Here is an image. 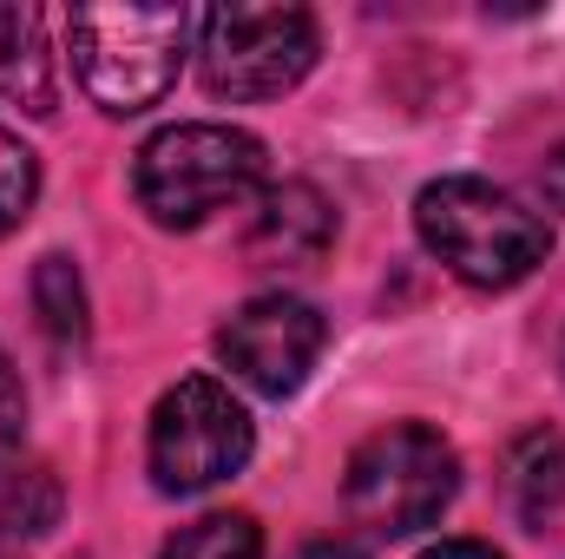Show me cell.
<instances>
[{
  "label": "cell",
  "instance_id": "1",
  "mask_svg": "<svg viewBox=\"0 0 565 559\" xmlns=\"http://www.w3.org/2000/svg\"><path fill=\"white\" fill-rule=\"evenodd\" d=\"M415 231H422L427 251L473 289H513L553 251V231L526 198H513L487 178H467V171L434 178L415 198Z\"/></svg>",
  "mask_w": 565,
  "mask_h": 559
},
{
  "label": "cell",
  "instance_id": "2",
  "mask_svg": "<svg viewBox=\"0 0 565 559\" xmlns=\"http://www.w3.org/2000/svg\"><path fill=\"white\" fill-rule=\"evenodd\" d=\"M66 33L86 99L106 113H145L178 80V60L191 46V13L151 0H86L73 7Z\"/></svg>",
  "mask_w": 565,
  "mask_h": 559
},
{
  "label": "cell",
  "instance_id": "3",
  "mask_svg": "<svg viewBox=\"0 0 565 559\" xmlns=\"http://www.w3.org/2000/svg\"><path fill=\"white\" fill-rule=\"evenodd\" d=\"M257 184H264V145L244 126H217V119L151 133L132 165V191L151 211V224H164V231H191V224L244 204Z\"/></svg>",
  "mask_w": 565,
  "mask_h": 559
},
{
  "label": "cell",
  "instance_id": "4",
  "mask_svg": "<svg viewBox=\"0 0 565 559\" xmlns=\"http://www.w3.org/2000/svg\"><path fill=\"white\" fill-rule=\"evenodd\" d=\"M454 487H460V461L440 441V428L395 421V428L369 434L349 454L342 507H349V520L369 540H408V534H422V527H434L447 514Z\"/></svg>",
  "mask_w": 565,
  "mask_h": 559
},
{
  "label": "cell",
  "instance_id": "5",
  "mask_svg": "<svg viewBox=\"0 0 565 559\" xmlns=\"http://www.w3.org/2000/svg\"><path fill=\"white\" fill-rule=\"evenodd\" d=\"M250 447H257L250 409L217 376L171 382L151 409V434H145V461L164 494H211L217 481H231L250 461Z\"/></svg>",
  "mask_w": 565,
  "mask_h": 559
},
{
  "label": "cell",
  "instance_id": "6",
  "mask_svg": "<svg viewBox=\"0 0 565 559\" xmlns=\"http://www.w3.org/2000/svg\"><path fill=\"white\" fill-rule=\"evenodd\" d=\"M198 60L217 99H277L316 66V20L302 7H211Z\"/></svg>",
  "mask_w": 565,
  "mask_h": 559
},
{
  "label": "cell",
  "instance_id": "7",
  "mask_svg": "<svg viewBox=\"0 0 565 559\" xmlns=\"http://www.w3.org/2000/svg\"><path fill=\"white\" fill-rule=\"evenodd\" d=\"M322 342H329V329H322L316 303L282 296V289L250 296V303L217 329L224 369H231L244 389H257V395H296V389L309 382Z\"/></svg>",
  "mask_w": 565,
  "mask_h": 559
},
{
  "label": "cell",
  "instance_id": "8",
  "mask_svg": "<svg viewBox=\"0 0 565 559\" xmlns=\"http://www.w3.org/2000/svg\"><path fill=\"white\" fill-rule=\"evenodd\" d=\"M0 99L53 113V46L40 7H0Z\"/></svg>",
  "mask_w": 565,
  "mask_h": 559
},
{
  "label": "cell",
  "instance_id": "9",
  "mask_svg": "<svg viewBox=\"0 0 565 559\" xmlns=\"http://www.w3.org/2000/svg\"><path fill=\"white\" fill-rule=\"evenodd\" d=\"M507 481H513V500H520L526 520L559 514L565 507V434H553V428L526 434L513 447V461H507Z\"/></svg>",
  "mask_w": 565,
  "mask_h": 559
},
{
  "label": "cell",
  "instance_id": "10",
  "mask_svg": "<svg viewBox=\"0 0 565 559\" xmlns=\"http://www.w3.org/2000/svg\"><path fill=\"white\" fill-rule=\"evenodd\" d=\"M60 514V481L46 467H7L0 474V553H20L26 540H40Z\"/></svg>",
  "mask_w": 565,
  "mask_h": 559
},
{
  "label": "cell",
  "instance_id": "11",
  "mask_svg": "<svg viewBox=\"0 0 565 559\" xmlns=\"http://www.w3.org/2000/svg\"><path fill=\"white\" fill-rule=\"evenodd\" d=\"M158 559H264V534L244 514H204V520L178 527Z\"/></svg>",
  "mask_w": 565,
  "mask_h": 559
},
{
  "label": "cell",
  "instance_id": "12",
  "mask_svg": "<svg viewBox=\"0 0 565 559\" xmlns=\"http://www.w3.org/2000/svg\"><path fill=\"white\" fill-rule=\"evenodd\" d=\"M33 198H40V158L20 145V133L0 126V238L33 211Z\"/></svg>",
  "mask_w": 565,
  "mask_h": 559
},
{
  "label": "cell",
  "instance_id": "13",
  "mask_svg": "<svg viewBox=\"0 0 565 559\" xmlns=\"http://www.w3.org/2000/svg\"><path fill=\"white\" fill-rule=\"evenodd\" d=\"M33 296H40V316L53 336H79L86 329V303H79V277L66 257H46L40 277H33Z\"/></svg>",
  "mask_w": 565,
  "mask_h": 559
},
{
  "label": "cell",
  "instance_id": "14",
  "mask_svg": "<svg viewBox=\"0 0 565 559\" xmlns=\"http://www.w3.org/2000/svg\"><path fill=\"white\" fill-rule=\"evenodd\" d=\"M20 434H26V389H20L13 362L0 356V474L20 461Z\"/></svg>",
  "mask_w": 565,
  "mask_h": 559
},
{
  "label": "cell",
  "instance_id": "15",
  "mask_svg": "<svg viewBox=\"0 0 565 559\" xmlns=\"http://www.w3.org/2000/svg\"><path fill=\"white\" fill-rule=\"evenodd\" d=\"M422 559H507V553H493L487 540H440V547H427Z\"/></svg>",
  "mask_w": 565,
  "mask_h": 559
},
{
  "label": "cell",
  "instance_id": "16",
  "mask_svg": "<svg viewBox=\"0 0 565 559\" xmlns=\"http://www.w3.org/2000/svg\"><path fill=\"white\" fill-rule=\"evenodd\" d=\"M296 559H369L355 540H316V547H302Z\"/></svg>",
  "mask_w": 565,
  "mask_h": 559
}]
</instances>
